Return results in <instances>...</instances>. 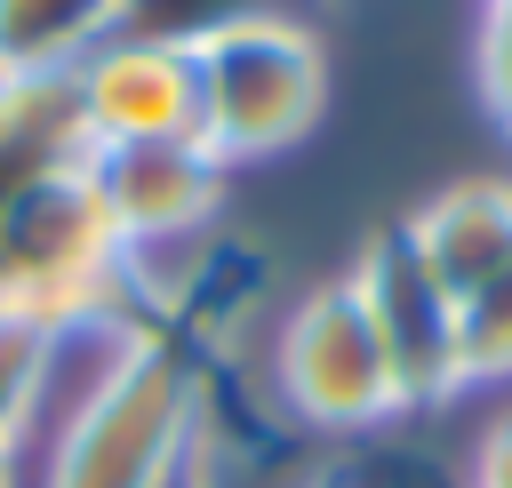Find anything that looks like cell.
I'll list each match as a JSON object with an SVG mask.
<instances>
[{
    "instance_id": "1",
    "label": "cell",
    "mask_w": 512,
    "mask_h": 488,
    "mask_svg": "<svg viewBox=\"0 0 512 488\" xmlns=\"http://www.w3.org/2000/svg\"><path fill=\"white\" fill-rule=\"evenodd\" d=\"M200 440V368L184 336L128 328L96 384L80 392L72 424L56 432L40 488H176Z\"/></svg>"
},
{
    "instance_id": "2",
    "label": "cell",
    "mask_w": 512,
    "mask_h": 488,
    "mask_svg": "<svg viewBox=\"0 0 512 488\" xmlns=\"http://www.w3.org/2000/svg\"><path fill=\"white\" fill-rule=\"evenodd\" d=\"M184 56H192V104H200L192 136L224 168L304 144L328 112V48L312 40V24L280 8H232L192 24Z\"/></svg>"
},
{
    "instance_id": "3",
    "label": "cell",
    "mask_w": 512,
    "mask_h": 488,
    "mask_svg": "<svg viewBox=\"0 0 512 488\" xmlns=\"http://www.w3.org/2000/svg\"><path fill=\"white\" fill-rule=\"evenodd\" d=\"M88 152L96 144L40 160L0 200V320H32V328L72 336L120 296L128 240L112 232V216L96 200Z\"/></svg>"
},
{
    "instance_id": "4",
    "label": "cell",
    "mask_w": 512,
    "mask_h": 488,
    "mask_svg": "<svg viewBox=\"0 0 512 488\" xmlns=\"http://www.w3.org/2000/svg\"><path fill=\"white\" fill-rule=\"evenodd\" d=\"M272 376H280V400L312 432H368V424L400 416L392 368L376 352V328H368L352 280H320L288 304L280 344H272Z\"/></svg>"
},
{
    "instance_id": "5",
    "label": "cell",
    "mask_w": 512,
    "mask_h": 488,
    "mask_svg": "<svg viewBox=\"0 0 512 488\" xmlns=\"http://www.w3.org/2000/svg\"><path fill=\"white\" fill-rule=\"evenodd\" d=\"M344 280H352V296H360V312L376 328V352H384L392 392H400V416L456 400L464 392V368H456V296L416 256L408 224L368 232V248L352 256Z\"/></svg>"
},
{
    "instance_id": "6",
    "label": "cell",
    "mask_w": 512,
    "mask_h": 488,
    "mask_svg": "<svg viewBox=\"0 0 512 488\" xmlns=\"http://www.w3.org/2000/svg\"><path fill=\"white\" fill-rule=\"evenodd\" d=\"M72 112L88 144H176L200 128L192 104V56L184 32H144V40H104L72 72Z\"/></svg>"
},
{
    "instance_id": "7",
    "label": "cell",
    "mask_w": 512,
    "mask_h": 488,
    "mask_svg": "<svg viewBox=\"0 0 512 488\" xmlns=\"http://www.w3.org/2000/svg\"><path fill=\"white\" fill-rule=\"evenodd\" d=\"M88 176H96V200H104L112 232L128 240V256L152 248V240L208 232L216 208H224V160H208L200 136H176V144H96Z\"/></svg>"
},
{
    "instance_id": "8",
    "label": "cell",
    "mask_w": 512,
    "mask_h": 488,
    "mask_svg": "<svg viewBox=\"0 0 512 488\" xmlns=\"http://www.w3.org/2000/svg\"><path fill=\"white\" fill-rule=\"evenodd\" d=\"M416 256L432 264V280L448 296H472L480 280H496L512 264V184L504 176H464L448 192H432L408 216Z\"/></svg>"
},
{
    "instance_id": "9",
    "label": "cell",
    "mask_w": 512,
    "mask_h": 488,
    "mask_svg": "<svg viewBox=\"0 0 512 488\" xmlns=\"http://www.w3.org/2000/svg\"><path fill=\"white\" fill-rule=\"evenodd\" d=\"M136 0H0V80H72L104 40H120Z\"/></svg>"
},
{
    "instance_id": "10",
    "label": "cell",
    "mask_w": 512,
    "mask_h": 488,
    "mask_svg": "<svg viewBox=\"0 0 512 488\" xmlns=\"http://www.w3.org/2000/svg\"><path fill=\"white\" fill-rule=\"evenodd\" d=\"M456 368H464V392L512 384V264L472 296H456Z\"/></svg>"
},
{
    "instance_id": "11",
    "label": "cell",
    "mask_w": 512,
    "mask_h": 488,
    "mask_svg": "<svg viewBox=\"0 0 512 488\" xmlns=\"http://www.w3.org/2000/svg\"><path fill=\"white\" fill-rule=\"evenodd\" d=\"M64 336L56 328H32V320H0V448L24 440L40 392H48V368H56Z\"/></svg>"
},
{
    "instance_id": "12",
    "label": "cell",
    "mask_w": 512,
    "mask_h": 488,
    "mask_svg": "<svg viewBox=\"0 0 512 488\" xmlns=\"http://www.w3.org/2000/svg\"><path fill=\"white\" fill-rule=\"evenodd\" d=\"M472 72H480V104H488V120L512 136V0H496V8L480 16Z\"/></svg>"
},
{
    "instance_id": "13",
    "label": "cell",
    "mask_w": 512,
    "mask_h": 488,
    "mask_svg": "<svg viewBox=\"0 0 512 488\" xmlns=\"http://www.w3.org/2000/svg\"><path fill=\"white\" fill-rule=\"evenodd\" d=\"M472 488H512V408L488 416V432L472 448Z\"/></svg>"
},
{
    "instance_id": "14",
    "label": "cell",
    "mask_w": 512,
    "mask_h": 488,
    "mask_svg": "<svg viewBox=\"0 0 512 488\" xmlns=\"http://www.w3.org/2000/svg\"><path fill=\"white\" fill-rule=\"evenodd\" d=\"M0 488H16V448H0Z\"/></svg>"
},
{
    "instance_id": "15",
    "label": "cell",
    "mask_w": 512,
    "mask_h": 488,
    "mask_svg": "<svg viewBox=\"0 0 512 488\" xmlns=\"http://www.w3.org/2000/svg\"><path fill=\"white\" fill-rule=\"evenodd\" d=\"M320 488H360V480H320Z\"/></svg>"
},
{
    "instance_id": "16",
    "label": "cell",
    "mask_w": 512,
    "mask_h": 488,
    "mask_svg": "<svg viewBox=\"0 0 512 488\" xmlns=\"http://www.w3.org/2000/svg\"><path fill=\"white\" fill-rule=\"evenodd\" d=\"M176 488H200V472H184V480H176Z\"/></svg>"
},
{
    "instance_id": "17",
    "label": "cell",
    "mask_w": 512,
    "mask_h": 488,
    "mask_svg": "<svg viewBox=\"0 0 512 488\" xmlns=\"http://www.w3.org/2000/svg\"><path fill=\"white\" fill-rule=\"evenodd\" d=\"M0 96H8V80H0Z\"/></svg>"
},
{
    "instance_id": "18",
    "label": "cell",
    "mask_w": 512,
    "mask_h": 488,
    "mask_svg": "<svg viewBox=\"0 0 512 488\" xmlns=\"http://www.w3.org/2000/svg\"><path fill=\"white\" fill-rule=\"evenodd\" d=\"M488 8H496V0H488Z\"/></svg>"
}]
</instances>
